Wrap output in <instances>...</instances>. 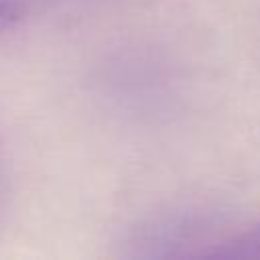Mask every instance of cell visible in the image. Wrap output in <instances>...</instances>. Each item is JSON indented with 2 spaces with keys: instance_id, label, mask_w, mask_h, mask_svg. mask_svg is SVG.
I'll return each instance as SVG.
<instances>
[{
  "instance_id": "6da1fadb",
  "label": "cell",
  "mask_w": 260,
  "mask_h": 260,
  "mask_svg": "<svg viewBox=\"0 0 260 260\" xmlns=\"http://www.w3.org/2000/svg\"><path fill=\"white\" fill-rule=\"evenodd\" d=\"M211 256L221 258H260V223L246 234L234 238L232 242H225L221 248L211 252Z\"/></svg>"
},
{
  "instance_id": "7a4b0ae2",
  "label": "cell",
  "mask_w": 260,
  "mask_h": 260,
  "mask_svg": "<svg viewBox=\"0 0 260 260\" xmlns=\"http://www.w3.org/2000/svg\"><path fill=\"white\" fill-rule=\"evenodd\" d=\"M39 0H0V32L22 20Z\"/></svg>"
}]
</instances>
